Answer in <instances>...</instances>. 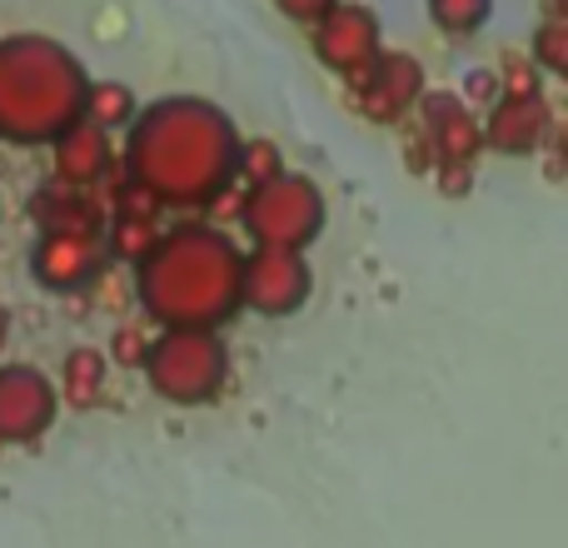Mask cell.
<instances>
[{
    "label": "cell",
    "mask_w": 568,
    "mask_h": 548,
    "mask_svg": "<svg viewBox=\"0 0 568 548\" xmlns=\"http://www.w3.org/2000/svg\"><path fill=\"white\" fill-rule=\"evenodd\" d=\"M115 344H120V359H125V364H145V349H150V339H145V334H135V329H120L115 334Z\"/></svg>",
    "instance_id": "44dd1931"
},
{
    "label": "cell",
    "mask_w": 568,
    "mask_h": 548,
    "mask_svg": "<svg viewBox=\"0 0 568 548\" xmlns=\"http://www.w3.org/2000/svg\"><path fill=\"white\" fill-rule=\"evenodd\" d=\"M135 110H140V105H135V90H130V85H120V80H90L80 120L110 135V130L130 125V120H135Z\"/></svg>",
    "instance_id": "5bb4252c"
},
{
    "label": "cell",
    "mask_w": 568,
    "mask_h": 548,
    "mask_svg": "<svg viewBox=\"0 0 568 548\" xmlns=\"http://www.w3.org/2000/svg\"><path fill=\"white\" fill-rule=\"evenodd\" d=\"M424 125H429V145H439L449 155V165L469 160L474 150L484 145V130L474 120L469 100H454V95H429L424 100Z\"/></svg>",
    "instance_id": "7c38bea8"
},
{
    "label": "cell",
    "mask_w": 568,
    "mask_h": 548,
    "mask_svg": "<svg viewBox=\"0 0 568 548\" xmlns=\"http://www.w3.org/2000/svg\"><path fill=\"white\" fill-rule=\"evenodd\" d=\"M245 225L260 250H304L324 225V195L314 190V180L280 170L265 185H250Z\"/></svg>",
    "instance_id": "5b68a950"
},
{
    "label": "cell",
    "mask_w": 568,
    "mask_h": 548,
    "mask_svg": "<svg viewBox=\"0 0 568 548\" xmlns=\"http://www.w3.org/2000/svg\"><path fill=\"white\" fill-rule=\"evenodd\" d=\"M539 60L549 70H564L568 65V50H564V26L559 20H549V26H544V35H539Z\"/></svg>",
    "instance_id": "ffe728a7"
},
{
    "label": "cell",
    "mask_w": 568,
    "mask_h": 548,
    "mask_svg": "<svg viewBox=\"0 0 568 548\" xmlns=\"http://www.w3.org/2000/svg\"><path fill=\"white\" fill-rule=\"evenodd\" d=\"M314 50L329 70L339 75H364L379 60V20L364 6H334L329 16L314 26Z\"/></svg>",
    "instance_id": "ba28073f"
},
{
    "label": "cell",
    "mask_w": 568,
    "mask_h": 548,
    "mask_svg": "<svg viewBox=\"0 0 568 548\" xmlns=\"http://www.w3.org/2000/svg\"><path fill=\"white\" fill-rule=\"evenodd\" d=\"M544 130H549V105L539 90H499L484 140L504 155H524V150H539Z\"/></svg>",
    "instance_id": "30bf717a"
},
{
    "label": "cell",
    "mask_w": 568,
    "mask_h": 548,
    "mask_svg": "<svg viewBox=\"0 0 568 548\" xmlns=\"http://www.w3.org/2000/svg\"><path fill=\"white\" fill-rule=\"evenodd\" d=\"M469 95H474V100H484V95L499 100V80L484 75V70H479V75H469Z\"/></svg>",
    "instance_id": "7402d4cb"
},
{
    "label": "cell",
    "mask_w": 568,
    "mask_h": 548,
    "mask_svg": "<svg viewBox=\"0 0 568 548\" xmlns=\"http://www.w3.org/2000/svg\"><path fill=\"white\" fill-rule=\"evenodd\" d=\"M235 175H245L250 185H265V180L280 175V150L270 140H255V145H240V165Z\"/></svg>",
    "instance_id": "ac0fdd59"
},
{
    "label": "cell",
    "mask_w": 568,
    "mask_h": 548,
    "mask_svg": "<svg viewBox=\"0 0 568 548\" xmlns=\"http://www.w3.org/2000/svg\"><path fill=\"white\" fill-rule=\"evenodd\" d=\"M240 255L220 230L180 225L140 260V304L165 329H220L240 309Z\"/></svg>",
    "instance_id": "7a4b0ae2"
},
{
    "label": "cell",
    "mask_w": 568,
    "mask_h": 548,
    "mask_svg": "<svg viewBox=\"0 0 568 548\" xmlns=\"http://www.w3.org/2000/svg\"><path fill=\"white\" fill-rule=\"evenodd\" d=\"M364 110L374 120H394L424 95V70L414 55H379L364 70Z\"/></svg>",
    "instance_id": "8fae6325"
},
{
    "label": "cell",
    "mask_w": 568,
    "mask_h": 548,
    "mask_svg": "<svg viewBox=\"0 0 568 548\" xmlns=\"http://www.w3.org/2000/svg\"><path fill=\"white\" fill-rule=\"evenodd\" d=\"M150 389L170 404H205L230 374V354L215 329H165L145 349Z\"/></svg>",
    "instance_id": "277c9868"
},
{
    "label": "cell",
    "mask_w": 568,
    "mask_h": 548,
    "mask_svg": "<svg viewBox=\"0 0 568 548\" xmlns=\"http://www.w3.org/2000/svg\"><path fill=\"white\" fill-rule=\"evenodd\" d=\"M6 324H10V319H6V314H0V334H6Z\"/></svg>",
    "instance_id": "603a6c76"
},
{
    "label": "cell",
    "mask_w": 568,
    "mask_h": 548,
    "mask_svg": "<svg viewBox=\"0 0 568 548\" xmlns=\"http://www.w3.org/2000/svg\"><path fill=\"white\" fill-rule=\"evenodd\" d=\"M240 135L210 100H155L130 120L125 170L155 205H205L235 180Z\"/></svg>",
    "instance_id": "6da1fadb"
},
{
    "label": "cell",
    "mask_w": 568,
    "mask_h": 548,
    "mask_svg": "<svg viewBox=\"0 0 568 548\" xmlns=\"http://www.w3.org/2000/svg\"><path fill=\"white\" fill-rule=\"evenodd\" d=\"M494 0H429V16L439 30H449V35H474V30L489 20Z\"/></svg>",
    "instance_id": "e0dca14e"
},
{
    "label": "cell",
    "mask_w": 568,
    "mask_h": 548,
    "mask_svg": "<svg viewBox=\"0 0 568 548\" xmlns=\"http://www.w3.org/2000/svg\"><path fill=\"white\" fill-rule=\"evenodd\" d=\"M100 260H105V250H100L90 225L45 230L36 245V280L50 284V290H80L100 270Z\"/></svg>",
    "instance_id": "9c48e42d"
},
{
    "label": "cell",
    "mask_w": 568,
    "mask_h": 548,
    "mask_svg": "<svg viewBox=\"0 0 568 548\" xmlns=\"http://www.w3.org/2000/svg\"><path fill=\"white\" fill-rule=\"evenodd\" d=\"M314 274L300 250H255L240 265V304L255 314H294L310 300Z\"/></svg>",
    "instance_id": "8992f818"
},
{
    "label": "cell",
    "mask_w": 568,
    "mask_h": 548,
    "mask_svg": "<svg viewBox=\"0 0 568 548\" xmlns=\"http://www.w3.org/2000/svg\"><path fill=\"white\" fill-rule=\"evenodd\" d=\"M55 145V170L65 185H95L100 170L110 165V135L95 125H85V120H75V125L65 130V135L50 140Z\"/></svg>",
    "instance_id": "4fadbf2b"
},
{
    "label": "cell",
    "mask_w": 568,
    "mask_h": 548,
    "mask_svg": "<svg viewBox=\"0 0 568 548\" xmlns=\"http://www.w3.org/2000/svg\"><path fill=\"white\" fill-rule=\"evenodd\" d=\"M85 70L45 35L0 40V135L10 145H50L85 110Z\"/></svg>",
    "instance_id": "3957f363"
},
{
    "label": "cell",
    "mask_w": 568,
    "mask_h": 548,
    "mask_svg": "<svg viewBox=\"0 0 568 548\" xmlns=\"http://www.w3.org/2000/svg\"><path fill=\"white\" fill-rule=\"evenodd\" d=\"M55 424V389L30 364H0V439L26 444Z\"/></svg>",
    "instance_id": "52a82bcc"
},
{
    "label": "cell",
    "mask_w": 568,
    "mask_h": 548,
    "mask_svg": "<svg viewBox=\"0 0 568 548\" xmlns=\"http://www.w3.org/2000/svg\"><path fill=\"white\" fill-rule=\"evenodd\" d=\"M60 384H65V399L75 409H90L105 389V359L95 349H70L65 354V369H60Z\"/></svg>",
    "instance_id": "9a60e30c"
},
{
    "label": "cell",
    "mask_w": 568,
    "mask_h": 548,
    "mask_svg": "<svg viewBox=\"0 0 568 548\" xmlns=\"http://www.w3.org/2000/svg\"><path fill=\"white\" fill-rule=\"evenodd\" d=\"M155 240H160L155 215H140V210H120L115 235H110V255H120V260H130V265H140V260L155 250Z\"/></svg>",
    "instance_id": "2e32d148"
},
{
    "label": "cell",
    "mask_w": 568,
    "mask_h": 548,
    "mask_svg": "<svg viewBox=\"0 0 568 548\" xmlns=\"http://www.w3.org/2000/svg\"><path fill=\"white\" fill-rule=\"evenodd\" d=\"M275 6H280L290 20H300V26H320V20L329 16L339 0H275Z\"/></svg>",
    "instance_id": "d6986e66"
}]
</instances>
